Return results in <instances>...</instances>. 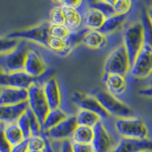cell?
Listing matches in <instances>:
<instances>
[{
    "mask_svg": "<svg viewBox=\"0 0 152 152\" xmlns=\"http://www.w3.org/2000/svg\"><path fill=\"white\" fill-rule=\"evenodd\" d=\"M12 146L5 139L3 134L1 133V141H0V152H11Z\"/></svg>",
    "mask_w": 152,
    "mask_h": 152,
    "instance_id": "ab89813d",
    "label": "cell"
},
{
    "mask_svg": "<svg viewBox=\"0 0 152 152\" xmlns=\"http://www.w3.org/2000/svg\"><path fill=\"white\" fill-rule=\"evenodd\" d=\"M52 25V24H51ZM72 31L65 24L62 25H52L50 34L51 36L59 37L64 40H68L72 34Z\"/></svg>",
    "mask_w": 152,
    "mask_h": 152,
    "instance_id": "d6a6232c",
    "label": "cell"
},
{
    "mask_svg": "<svg viewBox=\"0 0 152 152\" xmlns=\"http://www.w3.org/2000/svg\"><path fill=\"white\" fill-rule=\"evenodd\" d=\"M82 43L93 50L103 49L107 43V35L101 33L100 31L89 30L85 34Z\"/></svg>",
    "mask_w": 152,
    "mask_h": 152,
    "instance_id": "7402d4cb",
    "label": "cell"
},
{
    "mask_svg": "<svg viewBox=\"0 0 152 152\" xmlns=\"http://www.w3.org/2000/svg\"><path fill=\"white\" fill-rule=\"evenodd\" d=\"M141 21L143 23L144 28H145V43L149 46L152 50V27L146 15V12L143 14Z\"/></svg>",
    "mask_w": 152,
    "mask_h": 152,
    "instance_id": "d590c367",
    "label": "cell"
},
{
    "mask_svg": "<svg viewBox=\"0 0 152 152\" xmlns=\"http://www.w3.org/2000/svg\"><path fill=\"white\" fill-rule=\"evenodd\" d=\"M151 149H152V140L150 138L133 139L120 138L112 152H141Z\"/></svg>",
    "mask_w": 152,
    "mask_h": 152,
    "instance_id": "2e32d148",
    "label": "cell"
},
{
    "mask_svg": "<svg viewBox=\"0 0 152 152\" xmlns=\"http://www.w3.org/2000/svg\"><path fill=\"white\" fill-rule=\"evenodd\" d=\"M50 110L61 108L62 94L59 84L56 78H48L42 85Z\"/></svg>",
    "mask_w": 152,
    "mask_h": 152,
    "instance_id": "9a60e30c",
    "label": "cell"
},
{
    "mask_svg": "<svg viewBox=\"0 0 152 152\" xmlns=\"http://www.w3.org/2000/svg\"><path fill=\"white\" fill-rule=\"evenodd\" d=\"M68 115L61 108L55 110H50L46 116L43 123V132L53 128L54 126L59 124L63 119L68 117Z\"/></svg>",
    "mask_w": 152,
    "mask_h": 152,
    "instance_id": "cb8c5ba5",
    "label": "cell"
},
{
    "mask_svg": "<svg viewBox=\"0 0 152 152\" xmlns=\"http://www.w3.org/2000/svg\"><path fill=\"white\" fill-rule=\"evenodd\" d=\"M24 70L35 78H41L46 73L47 65L43 57L35 50H29L27 54Z\"/></svg>",
    "mask_w": 152,
    "mask_h": 152,
    "instance_id": "4fadbf2b",
    "label": "cell"
},
{
    "mask_svg": "<svg viewBox=\"0 0 152 152\" xmlns=\"http://www.w3.org/2000/svg\"><path fill=\"white\" fill-rule=\"evenodd\" d=\"M72 100L75 105L78 106L79 109L87 110L95 113L100 116L103 120H107L110 116L97 99L94 97L93 95L86 94L81 92H75L72 97Z\"/></svg>",
    "mask_w": 152,
    "mask_h": 152,
    "instance_id": "7c38bea8",
    "label": "cell"
},
{
    "mask_svg": "<svg viewBox=\"0 0 152 152\" xmlns=\"http://www.w3.org/2000/svg\"><path fill=\"white\" fill-rule=\"evenodd\" d=\"M75 116L78 126H88L91 128H93L95 125L102 119L97 113L83 109L78 110Z\"/></svg>",
    "mask_w": 152,
    "mask_h": 152,
    "instance_id": "484cf974",
    "label": "cell"
},
{
    "mask_svg": "<svg viewBox=\"0 0 152 152\" xmlns=\"http://www.w3.org/2000/svg\"><path fill=\"white\" fill-rule=\"evenodd\" d=\"M145 28L142 21L129 24L123 31V45L128 53L131 66L145 45Z\"/></svg>",
    "mask_w": 152,
    "mask_h": 152,
    "instance_id": "6da1fadb",
    "label": "cell"
},
{
    "mask_svg": "<svg viewBox=\"0 0 152 152\" xmlns=\"http://www.w3.org/2000/svg\"><path fill=\"white\" fill-rule=\"evenodd\" d=\"M47 48L60 56L67 55L72 51L67 40L53 36L50 37L49 39Z\"/></svg>",
    "mask_w": 152,
    "mask_h": 152,
    "instance_id": "83f0119b",
    "label": "cell"
},
{
    "mask_svg": "<svg viewBox=\"0 0 152 152\" xmlns=\"http://www.w3.org/2000/svg\"><path fill=\"white\" fill-rule=\"evenodd\" d=\"M73 152H96L92 144H80L72 142Z\"/></svg>",
    "mask_w": 152,
    "mask_h": 152,
    "instance_id": "8d00e7d4",
    "label": "cell"
},
{
    "mask_svg": "<svg viewBox=\"0 0 152 152\" xmlns=\"http://www.w3.org/2000/svg\"><path fill=\"white\" fill-rule=\"evenodd\" d=\"M1 125H2L1 133L3 134L5 139L12 147L25 140L22 132L21 129L19 128L17 123H12V124H4L1 123Z\"/></svg>",
    "mask_w": 152,
    "mask_h": 152,
    "instance_id": "44dd1931",
    "label": "cell"
},
{
    "mask_svg": "<svg viewBox=\"0 0 152 152\" xmlns=\"http://www.w3.org/2000/svg\"><path fill=\"white\" fill-rule=\"evenodd\" d=\"M107 120L101 119L93 127L94 138L92 145L96 152H112L119 142L116 139L118 135L116 131L109 129L106 123Z\"/></svg>",
    "mask_w": 152,
    "mask_h": 152,
    "instance_id": "277c9868",
    "label": "cell"
},
{
    "mask_svg": "<svg viewBox=\"0 0 152 152\" xmlns=\"http://www.w3.org/2000/svg\"><path fill=\"white\" fill-rule=\"evenodd\" d=\"M28 152H44L43 151H29Z\"/></svg>",
    "mask_w": 152,
    "mask_h": 152,
    "instance_id": "b9f144b4",
    "label": "cell"
},
{
    "mask_svg": "<svg viewBox=\"0 0 152 152\" xmlns=\"http://www.w3.org/2000/svg\"><path fill=\"white\" fill-rule=\"evenodd\" d=\"M152 73V50L147 44L144 45L132 66L129 75L136 79L148 78Z\"/></svg>",
    "mask_w": 152,
    "mask_h": 152,
    "instance_id": "9c48e42d",
    "label": "cell"
},
{
    "mask_svg": "<svg viewBox=\"0 0 152 152\" xmlns=\"http://www.w3.org/2000/svg\"><path fill=\"white\" fill-rule=\"evenodd\" d=\"M29 148H28V139H25L21 143L13 146L11 152H28Z\"/></svg>",
    "mask_w": 152,
    "mask_h": 152,
    "instance_id": "f35d334b",
    "label": "cell"
},
{
    "mask_svg": "<svg viewBox=\"0 0 152 152\" xmlns=\"http://www.w3.org/2000/svg\"><path fill=\"white\" fill-rule=\"evenodd\" d=\"M128 53L123 45L116 47L110 53L104 63V74H118L128 76L131 70Z\"/></svg>",
    "mask_w": 152,
    "mask_h": 152,
    "instance_id": "5b68a950",
    "label": "cell"
},
{
    "mask_svg": "<svg viewBox=\"0 0 152 152\" xmlns=\"http://www.w3.org/2000/svg\"><path fill=\"white\" fill-rule=\"evenodd\" d=\"M29 106L28 102L12 105L0 106V120L4 124L16 123L19 118L26 112Z\"/></svg>",
    "mask_w": 152,
    "mask_h": 152,
    "instance_id": "ac0fdd59",
    "label": "cell"
},
{
    "mask_svg": "<svg viewBox=\"0 0 152 152\" xmlns=\"http://www.w3.org/2000/svg\"><path fill=\"white\" fill-rule=\"evenodd\" d=\"M47 136L42 133L39 136H32L28 139L29 151H43L47 145Z\"/></svg>",
    "mask_w": 152,
    "mask_h": 152,
    "instance_id": "4dcf8cb0",
    "label": "cell"
},
{
    "mask_svg": "<svg viewBox=\"0 0 152 152\" xmlns=\"http://www.w3.org/2000/svg\"><path fill=\"white\" fill-rule=\"evenodd\" d=\"M91 94L97 99L110 116L116 119L134 116V111L132 108L106 90L96 88L92 91Z\"/></svg>",
    "mask_w": 152,
    "mask_h": 152,
    "instance_id": "3957f363",
    "label": "cell"
},
{
    "mask_svg": "<svg viewBox=\"0 0 152 152\" xmlns=\"http://www.w3.org/2000/svg\"><path fill=\"white\" fill-rule=\"evenodd\" d=\"M105 19V16L98 10L86 7L84 11V27L89 30L99 31Z\"/></svg>",
    "mask_w": 152,
    "mask_h": 152,
    "instance_id": "ffe728a7",
    "label": "cell"
},
{
    "mask_svg": "<svg viewBox=\"0 0 152 152\" xmlns=\"http://www.w3.org/2000/svg\"><path fill=\"white\" fill-rule=\"evenodd\" d=\"M30 49L27 40H21L15 50L0 55V67L2 72L11 73L24 70L27 54Z\"/></svg>",
    "mask_w": 152,
    "mask_h": 152,
    "instance_id": "8992f818",
    "label": "cell"
},
{
    "mask_svg": "<svg viewBox=\"0 0 152 152\" xmlns=\"http://www.w3.org/2000/svg\"><path fill=\"white\" fill-rule=\"evenodd\" d=\"M63 10L65 17V25L71 30L72 32H75L84 27V11L75 8L61 5Z\"/></svg>",
    "mask_w": 152,
    "mask_h": 152,
    "instance_id": "d6986e66",
    "label": "cell"
},
{
    "mask_svg": "<svg viewBox=\"0 0 152 152\" xmlns=\"http://www.w3.org/2000/svg\"><path fill=\"white\" fill-rule=\"evenodd\" d=\"M93 138V128L84 126H77L71 141L80 144H91Z\"/></svg>",
    "mask_w": 152,
    "mask_h": 152,
    "instance_id": "4316f807",
    "label": "cell"
},
{
    "mask_svg": "<svg viewBox=\"0 0 152 152\" xmlns=\"http://www.w3.org/2000/svg\"><path fill=\"white\" fill-rule=\"evenodd\" d=\"M26 113H28V117L30 119V124H31V137L32 136H39L41 135L43 133V129L39 119H37V116L34 113V112L28 107L27 109Z\"/></svg>",
    "mask_w": 152,
    "mask_h": 152,
    "instance_id": "f546056e",
    "label": "cell"
},
{
    "mask_svg": "<svg viewBox=\"0 0 152 152\" xmlns=\"http://www.w3.org/2000/svg\"><path fill=\"white\" fill-rule=\"evenodd\" d=\"M78 126L75 115H71L63 119L62 122L43 133L51 141L61 142L64 140H72L73 134Z\"/></svg>",
    "mask_w": 152,
    "mask_h": 152,
    "instance_id": "30bf717a",
    "label": "cell"
},
{
    "mask_svg": "<svg viewBox=\"0 0 152 152\" xmlns=\"http://www.w3.org/2000/svg\"><path fill=\"white\" fill-rule=\"evenodd\" d=\"M128 17L127 15L116 14L109 18H106L104 23L99 31L105 35L110 34L115 31H118L126 22V20Z\"/></svg>",
    "mask_w": 152,
    "mask_h": 152,
    "instance_id": "603a6c76",
    "label": "cell"
},
{
    "mask_svg": "<svg viewBox=\"0 0 152 152\" xmlns=\"http://www.w3.org/2000/svg\"><path fill=\"white\" fill-rule=\"evenodd\" d=\"M132 6V2L130 0H114L113 8L116 14L127 15Z\"/></svg>",
    "mask_w": 152,
    "mask_h": 152,
    "instance_id": "836d02e7",
    "label": "cell"
},
{
    "mask_svg": "<svg viewBox=\"0 0 152 152\" xmlns=\"http://www.w3.org/2000/svg\"><path fill=\"white\" fill-rule=\"evenodd\" d=\"M114 128L120 138L145 139L148 138V128L143 119L138 116L118 118L115 119Z\"/></svg>",
    "mask_w": 152,
    "mask_h": 152,
    "instance_id": "7a4b0ae2",
    "label": "cell"
},
{
    "mask_svg": "<svg viewBox=\"0 0 152 152\" xmlns=\"http://www.w3.org/2000/svg\"><path fill=\"white\" fill-rule=\"evenodd\" d=\"M17 124L18 125L19 128L21 129V132H22L24 139H29L31 137V124H30L29 117L26 112L19 118Z\"/></svg>",
    "mask_w": 152,
    "mask_h": 152,
    "instance_id": "e575fe53",
    "label": "cell"
},
{
    "mask_svg": "<svg viewBox=\"0 0 152 152\" xmlns=\"http://www.w3.org/2000/svg\"><path fill=\"white\" fill-rule=\"evenodd\" d=\"M39 78H34L24 70L11 73L2 72L0 76V85L1 87L28 90L31 85L39 81Z\"/></svg>",
    "mask_w": 152,
    "mask_h": 152,
    "instance_id": "8fae6325",
    "label": "cell"
},
{
    "mask_svg": "<svg viewBox=\"0 0 152 152\" xmlns=\"http://www.w3.org/2000/svg\"><path fill=\"white\" fill-rule=\"evenodd\" d=\"M49 22L52 25L65 24L64 14H63V10L61 5H56L50 11Z\"/></svg>",
    "mask_w": 152,
    "mask_h": 152,
    "instance_id": "f1b7e54d",
    "label": "cell"
},
{
    "mask_svg": "<svg viewBox=\"0 0 152 152\" xmlns=\"http://www.w3.org/2000/svg\"><path fill=\"white\" fill-rule=\"evenodd\" d=\"M43 83L37 81L28 89V106L39 119L43 129V123L50 110L48 103L43 93Z\"/></svg>",
    "mask_w": 152,
    "mask_h": 152,
    "instance_id": "ba28073f",
    "label": "cell"
},
{
    "mask_svg": "<svg viewBox=\"0 0 152 152\" xmlns=\"http://www.w3.org/2000/svg\"><path fill=\"white\" fill-rule=\"evenodd\" d=\"M51 26L52 25L49 21H43L28 29L12 32L5 37L9 38H17L19 40H30L39 43L47 48L49 39L51 37Z\"/></svg>",
    "mask_w": 152,
    "mask_h": 152,
    "instance_id": "52a82bcc",
    "label": "cell"
},
{
    "mask_svg": "<svg viewBox=\"0 0 152 152\" xmlns=\"http://www.w3.org/2000/svg\"><path fill=\"white\" fill-rule=\"evenodd\" d=\"M146 15H147L148 19L152 27V5L148 8L147 11H146Z\"/></svg>",
    "mask_w": 152,
    "mask_h": 152,
    "instance_id": "60d3db41",
    "label": "cell"
},
{
    "mask_svg": "<svg viewBox=\"0 0 152 152\" xmlns=\"http://www.w3.org/2000/svg\"><path fill=\"white\" fill-rule=\"evenodd\" d=\"M104 81L106 91L117 98L123 96L128 90L127 76L118 74H104Z\"/></svg>",
    "mask_w": 152,
    "mask_h": 152,
    "instance_id": "5bb4252c",
    "label": "cell"
},
{
    "mask_svg": "<svg viewBox=\"0 0 152 152\" xmlns=\"http://www.w3.org/2000/svg\"><path fill=\"white\" fill-rule=\"evenodd\" d=\"M57 145L56 152H73L72 148V141L68 140L61 141V142H56L53 141Z\"/></svg>",
    "mask_w": 152,
    "mask_h": 152,
    "instance_id": "74e56055",
    "label": "cell"
},
{
    "mask_svg": "<svg viewBox=\"0 0 152 152\" xmlns=\"http://www.w3.org/2000/svg\"><path fill=\"white\" fill-rule=\"evenodd\" d=\"M28 90L20 88L1 87L0 106L12 105L28 102Z\"/></svg>",
    "mask_w": 152,
    "mask_h": 152,
    "instance_id": "e0dca14e",
    "label": "cell"
},
{
    "mask_svg": "<svg viewBox=\"0 0 152 152\" xmlns=\"http://www.w3.org/2000/svg\"><path fill=\"white\" fill-rule=\"evenodd\" d=\"M141 152H152V149H151V150H145V151H142Z\"/></svg>",
    "mask_w": 152,
    "mask_h": 152,
    "instance_id": "7bdbcfd3",
    "label": "cell"
},
{
    "mask_svg": "<svg viewBox=\"0 0 152 152\" xmlns=\"http://www.w3.org/2000/svg\"><path fill=\"white\" fill-rule=\"evenodd\" d=\"M114 0H94L86 2L87 7L98 10L105 16L109 18L116 15L113 8Z\"/></svg>",
    "mask_w": 152,
    "mask_h": 152,
    "instance_id": "d4e9b609",
    "label": "cell"
},
{
    "mask_svg": "<svg viewBox=\"0 0 152 152\" xmlns=\"http://www.w3.org/2000/svg\"><path fill=\"white\" fill-rule=\"evenodd\" d=\"M21 40L17 38H9L2 37L0 40V52L1 54L11 52L18 47Z\"/></svg>",
    "mask_w": 152,
    "mask_h": 152,
    "instance_id": "1f68e13d",
    "label": "cell"
}]
</instances>
